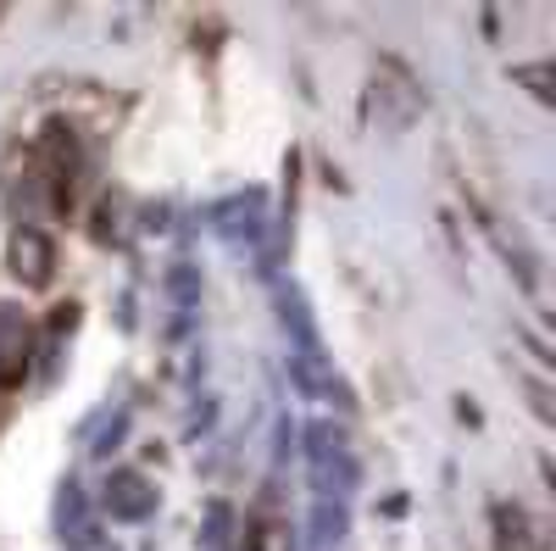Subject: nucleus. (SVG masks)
<instances>
[{"label": "nucleus", "instance_id": "nucleus-1", "mask_svg": "<svg viewBox=\"0 0 556 551\" xmlns=\"http://www.w3.org/2000/svg\"><path fill=\"white\" fill-rule=\"evenodd\" d=\"M17 267H28V279H39V273H45V240L39 235H23L17 240Z\"/></svg>", "mask_w": 556, "mask_h": 551}]
</instances>
